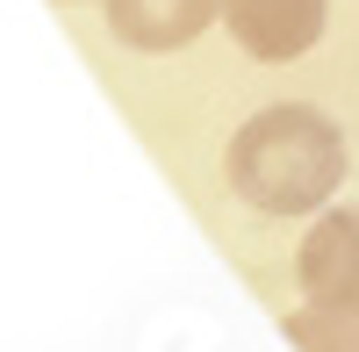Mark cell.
Here are the masks:
<instances>
[{"instance_id": "cell-1", "label": "cell", "mask_w": 359, "mask_h": 352, "mask_svg": "<svg viewBox=\"0 0 359 352\" xmlns=\"http://www.w3.org/2000/svg\"><path fill=\"white\" fill-rule=\"evenodd\" d=\"M230 187L266 216H302L323 209L345 180V130L331 115H316L302 101H280V108H259L245 130L230 137L223 151Z\"/></svg>"}, {"instance_id": "cell-3", "label": "cell", "mask_w": 359, "mask_h": 352, "mask_svg": "<svg viewBox=\"0 0 359 352\" xmlns=\"http://www.w3.org/2000/svg\"><path fill=\"white\" fill-rule=\"evenodd\" d=\"M294 273H302V295L338 309L359 324V209H331L309 238H302V259H294Z\"/></svg>"}, {"instance_id": "cell-2", "label": "cell", "mask_w": 359, "mask_h": 352, "mask_svg": "<svg viewBox=\"0 0 359 352\" xmlns=\"http://www.w3.org/2000/svg\"><path fill=\"white\" fill-rule=\"evenodd\" d=\"M323 15H331V0H223V22H230L237 50L259 57V65L302 57L323 36Z\"/></svg>"}, {"instance_id": "cell-6", "label": "cell", "mask_w": 359, "mask_h": 352, "mask_svg": "<svg viewBox=\"0 0 359 352\" xmlns=\"http://www.w3.org/2000/svg\"><path fill=\"white\" fill-rule=\"evenodd\" d=\"M65 8H79V0H65Z\"/></svg>"}, {"instance_id": "cell-4", "label": "cell", "mask_w": 359, "mask_h": 352, "mask_svg": "<svg viewBox=\"0 0 359 352\" xmlns=\"http://www.w3.org/2000/svg\"><path fill=\"white\" fill-rule=\"evenodd\" d=\"M115 43L130 50H187L208 22L223 15V0H101Z\"/></svg>"}, {"instance_id": "cell-5", "label": "cell", "mask_w": 359, "mask_h": 352, "mask_svg": "<svg viewBox=\"0 0 359 352\" xmlns=\"http://www.w3.org/2000/svg\"><path fill=\"white\" fill-rule=\"evenodd\" d=\"M287 338L302 345V352H359V324L338 309H323V302H302L287 316Z\"/></svg>"}]
</instances>
